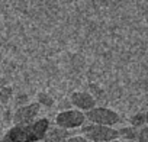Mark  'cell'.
Segmentation results:
<instances>
[{
  "instance_id": "17",
  "label": "cell",
  "mask_w": 148,
  "mask_h": 142,
  "mask_svg": "<svg viewBox=\"0 0 148 142\" xmlns=\"http://www.w3.org/2000/svg\"><path fill=\"white\" fill-rule=\"evenodd\" d=\"M38 142H42V141H38Z\"/></svg>"
},
{
  "instance_id": "13",
  "label": "cell",
  "mask_w": 148,
  "mask_h": 142,
  "mask_svg": "<svg viewBox=\"0 0 148 142\" xmlns=\"http://www.w3.org/2000/svg\"><path fill=\"white\" fill-rule=\"evenodd\" d=\"M64 142H89V141L82 135H74V136H68Z\"/></svg>"
},
{
  "instance_id": "6",
  "label": "cell",
  "mask_w": 148,
  "mask_h": 142,
  "mask_svg": "<svg viewBox=\"0 0 148 142\" xmlns=\"http://www.w3.org/2000/svg\"><path fill=\"white\" fill-rule=\"evenodd\" d=\"M70 102L77 110H80L83 113L96 107V99L89 91H74L70 96Z\"/></svg>"
},
{
  "instance_id": "1",
  "label": "cell",
  "mask_w": 148,
  "mask_h": 142,
  "mask_svg": "<svg viewBox=\"0 0 148 142\" xmlns=\"http://www.w3.org/2000/svg\"><path fill=\"white\" fill-rule=\"evenodd\" d=\"M49 129V120L41 117L28 125H15L12 126L3 139L8 142H38L42 141L47 130Z\"/></svg>"
},
{
  "instance_id": "3",
  "label": "cell",
  "mask_w": 148,
  "mask_h": 142,
  "mask_svg": "<svg viewBox=\"0 0 148 142\" xmlns=\"http://www.w3.org/2000/svg\"><path fill=\"white\" fill-rule=\"evenodd\" d=\"M86 120H89L93 125H102V126H110L113 128L121 122V116L118 112L109 109V107H93L92 110L84 113Z\"/></svg>"
},
{
  "instance_id": "16",
  "label": "cell",
  "mask_w": 148,
  "mask_h": 142,
  "mask_svg": "<svg viewBox=\"0 0 148 142\" xmlns=\"http://www.w3.org/2000/svg\"><path fill=\"white\" fill-rule=\"evenodd\" d=\"M110 142H123V141H122V139H119V138H118V139H113V141H110Z\"/></svg>"
},
{
  "instance_id": "7",
  "label": "cell",
  "mask_w": 148,
  "mask_h": 142,
  "mask_svg": "<svg viewBox=\"0 0 148 142\" xmlns=\"http://www.w3.org/2000/svg\"><path fill=\"white\" fill-rule=\"evenodd\" d=\"M70 136V132L62 129V128H58V126H54L47 130L45 136H44V142H64L67 138Z\"/></svg>"
},
{
  "instance_id": "10",
  "label": "cell",
  "mask_w": 148,
  "mask_h": 142,
  "mask_svg": "<svg viewBox=\"0 0 148 142\" xmlns=\"http://www.w3.org/2000/svg\"><path fill=\"white\" fill-rule=\"evenodd\" d=\"M129 122H131V126L139 129V128H142L145 125V115L142 112H138V113H135V115L131 116Z\"/></svg>"
},
{
  "instance_id": "9",
  "label": "cell",
  "mask_w": 148,
  "mask_h": 142,
  "mask_svg": "<svg viewBox=\"0 0 148 142\" xmlns=\"http://www.w3.org/2000/svg\"><path fill=\"white\" fill-rule=\"evenodd\" d=\"M36 99H38L36 103H38L39 106H45V107H51V106H54V99H52L48 93H45V91L38 93Z\"/></svg>"
},
{
  "instance_id": "8",
  "label": "cell",
  "mask_w": 148,
  "mask_h": 142,
  "mask_svg": "<svg viewBox=\"0 0 148 142\" xmlns=\"http://www.w3.org/2000/svg\"><path fill=\"white\" fill-rule=\"evenodd\" d=\"M118 133H119V139L135 142L136 141V135H138V129L134 128V126H123V128L118 129Z\"/></svg>"
},
{
  "instance_id": "2",
  "label": "cell",
  "mask_w": 148,
  "mask_h": 142,
  "mask_svg": "<svg viewBox=\"0 0 148 142\" xmlns=\"http://www.w3.org/2000/svg\"><path fill=\"white\" fill-rule=\"evenodd\" d=\"M82 136H84L89 142H110L113 139H118L119 133L118 129L115 128L89 123V125H83Z\"/></svg>"
},
{
  "instance_id": "4",
  "label": "cell",
  "mask_w": 148,
  "mask_h": 142,
  "mask_svg": "<svg viewBox=\"0 0 148 142\" xmlns=\"http://www.w3.org/2000/svg\"><path fill=\"white\" fill-rule=\"evenodd\" d=\"M86 122V116L83 112L77 110V109H67V110H61L60 113H57L55 116V126L62 128L65 130L70 129H76L83 126Z\"/></svg>"
},
{
  "instance_id": "14",
  "label": "cell",
  "mask_w": 148,
  "mask_h": 142,
  "mask_svg": "<svg viewBox=\"0 0 148 142\" xmlns=\"http://www.w3.org/2000/svg\"><path fill=\"white\" fill-rule=\"evenodd\" d=\"M26 102H28V96H26V94H19V96H18V100H16L18 107H19V106H25V104H28Z\"/></svg>"
},
{
  "instance_id": "11",
  "label": "cell",
  "mask_w": 148,
  "mask_h": 142,
  "mask_svg": "<svg viewBox=\"0 0 148 142\" xmlns=\"http://www.w3.org/2000/svg\"><path fill=\"white\" fill-rule=\"evenodd\" d=\"M12 93H13L12 87H9V86L2 87V89H0V102H2L3 104L9 103V100H10V97H12Z\"/></svg>"
},
{
  "instance_id": "15",
  "label": "cell",
  "mask_w": 148,
  "mask_h": 142,
  "mask_svg": "<svg viewBox=\"0 0 148 142\" xmlns=\"http://www.w3.org/2000/svg\"><path fill=\"white\" fill-rule=\"evenodd\" d=\"M144 115H145V125H148V110H147Z\"/></svg>"
},
{
  "instance_id": "12",
  "label": "cell",
  "mask_w": 148,
  "mask_h": 142,
  "mask_svg": "<svg viewBox=\"0 0 148 142\" xmlns=\"http://www.w3.org/2000/svg\"><path fill=\"white\" fill-rule=\"evenodd\" d=\"M135 142H148V125H144L142 128L138 129V135H136Z\"/></svg>"
},
{
  "instance_id": "5",
  "label": "cell",
  "mask_w": 148,
  "mask_h": 142,
  "mask_svg": "<svg viewBox=\"0 0 148 142\" xmlns=\"http://www.w3.org/2000/svg\"><path fill=\"white\" fill-rule=\"evenodd\" d=\"M41 106L35 103H28L25 106H19L13 113V123L15 125H28L36 120V116L39 115Z\"/></svg>"
}]
</instances>
